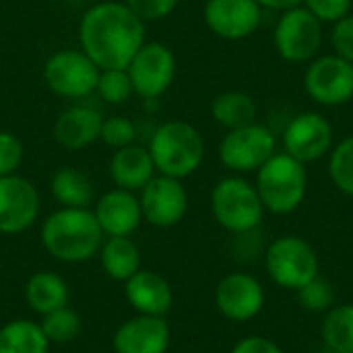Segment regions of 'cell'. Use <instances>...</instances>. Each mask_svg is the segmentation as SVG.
<instances>
[{"instance_id":"6da1fadb","label":"cell","mask_w":353,"mask_h":353,"mask_svg":"<svg viewBox=\"0 0 353 353\" xmlns=\"http://www.w3.org/2000/svg\"><path fill=\"white\" fill-rule=\"evenodd\" d=\"M147 41V23L124 0H103L89 6L79 21L81 50L99 70L126 68Z\"/></svg>"},{"instance_id":"7a4b0ae2","label":"cell","mask_w":353,"mask_h":353,"mask_svg":"<svg viewBox=\"0 0 353 353\" xmlns=\"http://www.w3.org/2000/svg\"><path fill=\"white\" fill-rule=\"evenodd\" d=\"M39 240L54 261L79 265L99 254L105 236L93 215V209L60 207L43 219Z\"/></svg>"},{"instance_id":"3957f363","label":"cell","mask_w":353,"mask_h":353,"mask_svg":"<svg viewBox=\"0 0 353 353\" xmlns=\"http://www.w3.org/2000/svg\"><path fill=\"white\" fill-rule=\"evenodd\" d=\"M149 155L155 172L176 180L192 176L205 159V139L196 126L184 120H168L149 139Z\"/></svg>"},{"instance_id":"277c9868","label":"cell","mask_w":353,"mask_h":353,"mask_svg":"<svg viewBox=\"0 0 353 353\" xmlns=\"http://www.w3.org/2000/svg\"><path fill=\"white\" fill-rule=\"evenodd\" d=\"M254 186L265 211L273 215H290L304 203L308 192L306 163L285 151L275 153L256 170Z\"/></svg>"},{"instance_id":"5b68a950","label":"cell","mask_w":353,"mask_h":353,"mask_svg":"<svg viewBox=\"0 0 353 353\" xmlns=\"http://www.w3.org/2000/svg\"><path fill=\"white\" fill-rule=\"evenodd\" d=\"M211 213L225 232L238 236L261 228L265 207L252 182L230 176L213 186Z\"/></svg>"},{"instance_id":"8992f818","label":"cell","mask_w":353,"mask_h":353,"mask_svg":"<svg viewBox=\"0 0 353 353\" xmlns=\"http://www.w3.org/2000/svg\"><path fill=\"white\" fill-rule=\"evenodd\" d=\"M265 269L275 285L298 292L321 275V261L304 238L281 236L265 248Z\"/></svg>"},{"instance_id":"52a82bcc","label":"cell","mask_w":353,"mask_h":353,"mask_svg":"<svg viewBox=\"0 0 353 353\" xmlns=\"http://www.w3.org/2000/svg\"><path fill=\"white\" fill-rule=\"evenodd\" d=\"M99 68L79 50H58L43 62L46 87L64 99H85L95 93Z\"/></svg>"},{"instance_id":"ba28073f","label":"cell","mask_w":353,"mask_h":353,"mask_svg":"<svg viewBox=\"0 0 353 353\" xmlns=\"http://www.w3.org/2000/svg\"><path fill=\"white\" fill-rule=\"evenodd\" d=\"M275 134L269 126L252 122L242 128L228 130L219 143V161L236 174L256 172L271 155H275Z\"/></svg>"},{"instance_id":"9c48e42d","label":"cell","mask_w":353,"mask_h":353,"mask_svg":"<svg viewBox=\"0 0 353 353\" xmlns=\"http://www.w3.org/2000/svg\"><path fill=\"white\" fill-rule=\"evenodd\" d=\"M273 43L279 56L288 62H308L323 46V23L302 4L281 12Z\"/></svg>"},{"instance_id":"30bf717a","label":"cell","mask_w":353,"mask_h":353,"mask_svg":"<svg viewBox=\"0 0 353 353\" xmlns=\"http://www.w3.org/2000/svg\"><path fill=\"white\" fill-rule=\"evenodd\" d=\"M132 89L143 99H159L176 81V56L161 41H145L126 66Z\"/></svg>"},{"instance_id":"8fae6325","label":"cell","mask_w":353,"mask_h":353,"mask_svg":"<svg viewBox=\"0 0 353 353\" xmlns=\"http://www.w3.org/2000/svg\"><path fill=\"white\" fill-rule=\"evenodd\" d=\"M308 97L321 105L337 108L353 99V64L337 54L310 60L304 74Z\"/></svg>"},{"instance_id":"7c38bea8","label":"cell","mask_w":353,"mask_h":353,"mask_svg":"<svg viewBox=\"0 0 353 353\" xmlns=\"http://www.w3.org/2000/svg\"><path fill=\"white\" fill-rule=\"evenodd\" d=\"M41 199L37 188L25 176L12 174L0 178V234L17 236L27 232L39 217Z\"/></svg>"},{"instance_id":"4fadbf2b","label":"cell","mask_w":353,"mask_h":353,"mask_svg":"<svg viewBox=\"0 0 353 353\" xmlns=\"http://www.w3.org/2000/svg\"><path fill=\"white\" fill-rule=\"evenodd\" d=\"M139 201H141L143 221L159 230L178 225L188 211V192L182 180L161 174H157L139 192Z\"/></svg>"},{"instance_id":"5bb4252c","label":"cell","mask_w":353,"mask_h":353,"mask_svg":"<svg viewBox=\"0 0 353 353\" xmlns=\"http://www.w3.org/2000/svg\"><path fill=\"white\" fill-rule=\"evenodd\" d=\"M265 302V288L250 273H228L215 288V306L219 314L232 323H248L256 319L263 312Z\"/></svg>"},{"instance_id":"9a60e30c","label":"cell","mask_w":353,"mask_h":353,"mask_svg":"<svg viewBox=\"0 0 353 353\" xmlns=\"http://www.w3.org/2000/svg\"><path fill=\"white\" fill-rule=\"evenodd\" d=\"M333 126L319 112H302L283 130V151L302 163L319 161L333 149Z\"/></svg>"},{"instance_id":"2e32d148","label":"cell","mask_w":353,"mask_h":353,"mask_svg":"<svg viewBox=\"0 0 353 353\" xmlns=\"http://www.w3.org/2000/svg\"><path fill=\"white\" fill-rule=\"evenodd\" d=\"M203 17L217 37L240 41L259 29L263 8L256 0H207Z\"/></svg>"},{"instance_id":"e0dca14e","label":"cell","mask_w":353,"mask_h":353,"mask_svg":"<svg viewBox=\"0 0 353 353\" xmlns=\"http://www.w3.org/2000/svg\"><path fill=\"white\" fill-rule=\"evenodd\" d=\"M170 343L172 329L165 316L147 314H137L124 321L112 337L116 353H168Z\"/></svg>"},{"instance_id":"ac0fdd59","label":"cell","mask_w":353,"mask_h":353,"mask_svg":"<svg viewBox=\"0 0 353 353\" xmlns=\"http://www.w3.org/2000/svg\"><path fill=\"white\" fill-rule=\"evenodd\" d=\"M93 215L105 238L132 236L143 221L141 201L134 192L124 188H112L103 192L93 207Z\"/></svg>"},{"instance_id":"d6986e66","label":"cell","mask_w":353,"mask_h":353,"mask_svg":"<svg viewBox=\"0 0 353 353\" xmlns=\"http://www.w3.org/2000/svg\"><path fill=\"white\" fill-rule=\"evenodd\" d=\"M124 298L137 314L165 316L174 306V290L165 277L155 271L139 269L124 281Z\"/></svg>"},{"instance_id":"ffe728a7","label":"cell","mask_w":353,"mask_h":353,"mask_svg":"<svg viewBox=\"0 0 353 353\" xmlns=\"http://www.w3.org/2000/svg\"><path fill=\"white\" fill-rule=\"evenodd\" d=\"M103 114L93 105L74 103L60 112L54 122V139L66 151H83L99 141Z\"/></svg>"},{"instance_id":"44dd1931","label":"cell","mask_w":353,"mask_h":353,"mask_svg":"<svg viewBox=\"0 0 353 353\" xmlns=\"http://www.w3.org/2000/svg\"><path fill=\"white\" fill-rule=\"evenodd\" d=\"M108 174L116 188H124L130 192H141L157 176L149 149L137 143L114 151Z\"/></svg>"},{"instance_id":"7402d4cb","label":"cell","mask_w":353,"mask_h":353,"mask_svg":"<svg viewBox=\"0 0 353 353\" xmlns=\"http://www.w3.org/2000/svg\"><path fill=\"white\" fill-rule=\"evenodd\" d=\"M68 300L70 288L66 279L54 271H37L25 283V302L39 316L68 306Z\"/></svg>"},{"instance_id":"603a6c76","label":"cell","mask_w":353,"mask_h":353,"mask_svg":"<svg viewBox=\"0 0 353 353\" xmlns=\"http://www.w3.org/2000/svg\"><path fill=\"white\" fill-rule=\"evenodd\" d=\"M99 263L112 281H128L141 269V250L130 236H110L99 248Z\"/></svg>"},{"instance_id":"cb8c5ba5","label":"cell","mask_w":353,"mask_h":353,"mask_svg":"<svg viewBox=\"0 0 353 353\" xmlns=\"http://www.w3.org/2000/svg\"><path fill=\"white\" fill-rule=\"evenodd\" d=\"M50 190L60 207H70V209H87L95 199V188L91 178L85 172L70 165L58 168L52 174Z\"/></svg>"},{"instance_id":"d4e9b609","label":"cell","mask_w":353,"mask_h":353,"mask_svg":"<svg viewBox=\"0 0 353 353\" xmlns=\"http://www.w3.org/2000/svg\"><path fill=\"white\" fill-rule=\"evenodd\" d=\"M256 114H259L256 101L244 91H223L211 103L213 120L228 130L242 128L256 122Z\"/></svg>"},{"instance_id":"484cf974","label":"cell","mask_w":353,"mask_h":353,"mask_svg":"<svg viewBox=\"0 0 353 353\" xmlns=\"http://www.w3.org/2000/svg\"><path fill=\"white\" fill-rule=\"evenodd\" d=\"M50 341L39 323L14 319L0 327V353H48Z\"/></svg>"},{"instance_id":"4316f807","label":"cell","mask_w":353,"mask_h":353,"mask_svg":"<svg viewBox=\"0 0 353 353\" xmlns=\"http://www.w3.org/2000/svg\"><path fill=\"white\" fill-rule=\"evenodd\" d=\"M323 345L339 353H353V304L333 306L321 327Z\"/></svg>"},{"instance_id":"83f0119b","label":"cell","mask_w":353,"mask_h":353,"mask_svg":"<svg viewBox=\"0 0 353 353\" xmlns=\"http://www.w3.org/2000/svg\"><path fill=\"white\" fill-rule=\"evenodd\" d=\"M39 327H41L43 335L48 337L50 343L64 345V343L74 341L81 335L83 321H81L79 312H74L70 306H64V308H58L50 314H43Z\"/></svg>"},{"instance_id":"f1b7e54d","label":"cell","mask_w":353,"mask_h":353,"mask_svg":"<svg viewBox=\"0 0 353 353\" xmlns=\"http://www.w3.org/2000/svg\"><path fill=\"white\" fill-rule=\"evenodd\" d=\"M329 178L339 192L353 199V137L333 145L329 153Z\"/></svg>"},{"instance_id":"f546056e","label":"cell","mask_w":353,"mask_h":353,"mask_svg":"<svg viewBox=\"0 0 353 353\" xmlns=\"http://www.w3.org/2000/svg\"><path fill=\"white\" fill-rule=\"evenodd\" d=\"M132 81L126 68H108L99 70L95 95L110 105H122L132 97Z\"/></svg>"},{"instance_id":"4dcf8cb0","label":"cell","mask_w":353,"mask_h":353,"mask_svg":"<svg viewBox=\"0 0 353 353\" xmlns=\"http://www.w3.org/2000/svg\"><path fill=\"white\" fill-rule=\"evenodd\" d=\"M296 294H298L300 306L314 314H327L333 306H337V294H335L333 283L321 275L314 277Z\"/></svg>"},{"instance_id":"1f68e13d","label":"cell","mask_w":353,"mask_h":353,"mask_svg":"<svg viewBox=\"0 0 353 353\" xmlns=\"http://www.w3.org/2000/svg\"><path fill=\"white\" fill-rule=\"evenodd\" d=\"M134 139H137V124L130 118H126V116L103 118L101 134H99V141L103 145H108L116 151V149L132 145Z\"/></svg>"},{"instance_id":"d6a6232c","label":"cell","mask_w":353,"mask_h":353,"mask_svg":"<svg viewBox=\"0 0 353 353\" xmlns=\"http://www.w3.org/2000/svg\"><path fill=\"white\" fill-rule=\"evenodd\" d=\"M25 157V147L21 139L10 130H0V178L19 172Z\"/></svg>"},{"instance_id":"836d02e7","label":"cell","mask_w":353,"mask_h":353,"mask_svg":"<svg viewBox=\"0 0 353 353\" xmlns=\"http://www.w3.org/2000/svg\"><path fill=\"white\" fill-rule=\"evenodd\" d=\"M124 2L145 23H157L168 19L180 4V0H124Z\"/></svg>"},{"instance_id":"e575fe53","label":"cell","mask_w":353,"mask_h":353,"mask_svg":"<svg viewBox=\"0 0 353 353\" xmlns=\"http://www.w3.org/2000/svg\"><path fill=\"white\" fill-rule=\"evenodd\" d=\"M304 6L325 25L337 23L343 17L352 14L353 0H304Z\"/></svg>"},{"instance_id":"d590c367","label":"cell","mask_w":353,"mask_h":353,"mask_svg":"<svg viewBox=\"0 0 353 353\" xmlns=\"http://www.w3.org/2000/svg\"><path fill=\"white\" fill-rule=\"evenodd\" d=\"M331 46L337 56L353 64V12L333 23L331 29Z\"/></svg>"},{"instance_id":"8d00e7d4","label":"cell","mask_w":353,"mask_h":353,"mask_svg":"<svg viewBox=\"0 0 353 353\" xmlns=\"http://www.w3.org/2000/svg\"><path fill=\"white\" fill-rule=\"evenodd\" d=\"M232 353H285L275 341L267 339V337H261V335H250V337H244L240 339Z\"/></svg>"},{"instance_id":"74e56055","label":"cell","mask_w":353,"mask_h":353,"mask_svg":"<svg viewBox=\"0 0 353 353\" xmlns=\"http://www.w3.org/2000/svg\"><path fill=\"white\" fill-rule=\"evenodd\" d=\"M261 8H269V10H279V12H285L290 8H296V6H302L304 0H256Z\"/></svg>"},{"instance_id":"f35d334b","label":"cell","mask_w":353,"mask_h":353,"mask_svg":"<svg viewBox=\"0 0 353 353\" xmlns=\"http://www.w3.org/2000/svg\"><path fill=\"white\" fill-rule=\"evenodd\" d=\"M316 353H339V352H335V350H331V347H325V345H323V347H321Z\"/></svg>"}]
</instances>
